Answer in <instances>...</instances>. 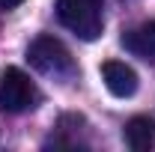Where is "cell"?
I'll list each match as a JSON object with an SVG mask.
<instances>
[{
  "instance_id": "6da1fadb",
  "label": "cell",
  "mask_w": 155,
  "mask_h": 152,
  "mask_svg": "<svg viewBox=\"0 0 155 152\" xmlns=\"http://www.w3.org/2000/svg\"><path fill=\"white\" fill-rule=\"evenodd\" d=\"M57 18L84 42H96L104 30L101 0H57Z\"/></svg>"
},
{
  "instance_id": "7a4b0ae2",
  "label": "cell",
  "mask_w": 155,
  "mask_h": 152,
  "mask_svg": "<svg viewBox=\"0 0 155 152\" xmlns=\"http://www.w3.org/2000/svg\"><path fill=\"white\" fill-rule=\"evenodd\" d=\"M27 60H30V66L36 72L51 75V78H72L78 72L69 48L54 36H36L27 48Z\"/></svg>"
},
{
  "instance_id": "3957f363",
  "label": "cell",
  "mask_w": 155,
  "mask_h": 152,
  "mask_svg": "<svg viewBox=\"0 0 155 152\" xmlns=\"http://www.w3.org/2000/svg\"><path fill=\"white\" fill-rule=\"evenodd\" d=\"M36 101H39V90L30 81V75H24L15 66L0 75V111L24 114V111L36 107Z\"/></svg>"
},
{
  "instance_id": "277c9868",
  "label": "cell",
  "mask_w": 155,
  "mask_h": 152,
  "mask_svg": "<svg viewBox=\"0 0 155 152\" xmlns=\"http://www.w3.org/2000/svg\"><path fill=\"white\" fill-rule=\"evenodd\" d=\"M101 81H104L107 93L116 95V98H131L137 93V72L131 66L119 63V60L101 63Z\"/></svg>"
},
{
  "instance_id": "5b68a950",
  "label": "cell",
  "mask_w": 155,
  "mask_h": 152,
  "mask_svg": "<svg viewBox=\"0 0 155 152\" xmlns=\"http://www.w3.org/2000/svg\"><path fill=\"white\" fill-rule=\"evenodd\" d=\"M125 51H131L140 60H155V21H143L131 27L125 36H122Z\"/></svg>"
},
{
  "instance_id": "8992f818",
  "label": "cell",
  "mask_w": 155,
  "mask_h": 152,
  "mask_svg": "<svg viewBox=\"0 0 155 152\" xmlns=\"http://www.w3.org/2000/svg\"><path fill=\"white\" fill-rule=\"evenodd\" d=\"M125 143L134 152H149L155 146V122L149 116H134L125 122Z\"/></svg>"
},
{
  "instance_id": "52a82bcc",
  "label": "cell",
  "mask_w": 155,
  "mask_h": 152,
  "mask_svg": "<svg viewBox=\"0 0 155 152\" xmlns=\"http://www.w3.org/2000/svg\"><path fill=\"white\" fill-rule=\"evenodd\" d=\"M21 3H24V0H0V9H15Z\"/></svg>"
}]
</instances>
